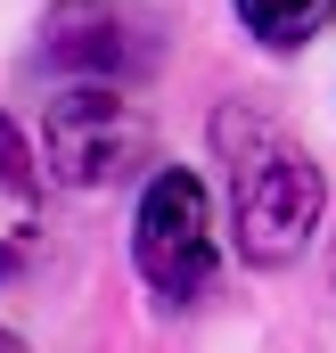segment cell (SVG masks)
I'll list each match as a JSON object with an SVG mask.
<instances>
[{"label": "cell", "mask_w": 336, "mask_h": 353, "mask_svg": "<svg viewBox=\"0 0 336 353\" xmlns=\"http://www.w3.org/2000/svg\"><path fill=\"white\" fill-rule=\"evenodd\" d=\"M41 58L83 74V83H140L156 66V33L107 0H58L41 17Z\"/></svg>", "instance_id": "obj_4"}, {"label": "cell", "mask_w": 336, "mask_h": 353, "mask_svg": "<svg viewBox=\"0 0 336 353\" xmlns=\"http://www.w3.org/2000/svg\"><path fill=\"white\" fill-rule=\"evenodd\" d=\"M132 263H140V279L156 288V304H172V312H189V304L213 288L222 247H213V214H205L197 173H180V165L148 173L140 214H132Z\"/></svg>", "instance_id": "obj_2"}, {"label": "cell", "mask_w": 336, "mask_h": 353, "mask_svg": "<svg viewBox=\"0 0 336 353\" xmlns=\"http://www.w3.org/2000/svg\"><path fill=\"white\" fill-rule=\"evenodd\" d=\"M336 0H238V25H246L262 50H304L312 33H328Z\"/></svg>", "instance_id": "obj_6"}, {"label": "cell", "mask_w": 336, "mask_h": 353, "mask_svg": "<svg viewBox=\"0 0 336 353\" xmlns=\"http://www.w3.org/2000/svg\"><path fill=\"white\" fill-rule=\"evenodd\" d=\"M41 148L66 189H115L148 165V115L123 99V83H74L50 99Z\"/></svg>", "instance_id": "obj_3"}, {"label": "cell", "mask_w": 336, "mask_h": 353, "mask_svg": "<svg viewBox=\"0 0 336 353\" xmlns=\"http://www.w3.org/2000/svg\"><path fill=\"white\" fill-rule=\"evenodd\" d=\"M0 353H25V345H17V337H8V329H0Z\"/></svg>", "instance_id": "obj_7"}, {"label": "cell", "mask_w": 336, "mask_h": 353, "mask_svg": "<svg viewBox=\"0 0 336 353\" xmlns=\"http://www.w3.org/2000/svg\"><path fill=\"white\" fill-rule=\"evenodd\" d=\"M213 148L230 165V230H238V255L262 263V271L295 263L304 239L320 230V205H328L320 165L287 132H271L254 107H222L213 115Z\"/></svg>", "instance_id": "obj_1"}, {"label": "cell", "mask_w": 336, "mask_h": 353, "mask_svg": "<svg viewBox=\"0 0 336 353\" xmlns=\"http://www.w3.org/2000/svg\"><path fill=\"white\" fill-rule=\"evenodd\" d=\"M33 247H41V165H33L25 132L0 115V279L25 271Z\"/></svg>", "instance_id": "obj_5"}]
</instances>
